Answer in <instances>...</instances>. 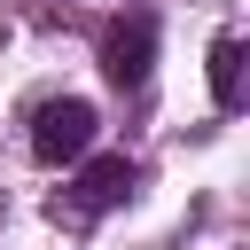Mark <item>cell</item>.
I'll return each mask as SVG.
<instances>
[{"mask_svg": "<svg viewBox=\"0 0 250 250\" xmlns=\"http://www.w3.org/2000/svg\"><path fill=\"white\" fill-rule=\"evenodd\" d=\"M133 180H141V172H133L125 156H94V164L55 195V219H62V227H94L102 211H117V203L133 195Z\"/></svg>", "mask_w": 250, "mask_h": 250, "instance_id": "cell-1", "label": "cell"}, {"mask_svg": "<svg viewBox=\"0 0 250 250\" xmlns=\"http://www.w3.org/2000/svg\"><path fill=\"white\" fill-rule=\"evenodd\" d=\"M94 102H78V94H62V102H47L39 117H31V156L39 164H78L86 148H94Z\"/></svg>", "mask_w": 250, "mask_h": 250, "instance_id": "cell-2", "label": "cell"}, {"mask_svg": "<svg viewBox=\"0 0 250 250\" xmlns=\"http://www.w3.org/2000/svg\"><path fill=\"white\" fill-rule=\"evenodd\" d=\"M148 62H156V16L133 8V16H117L102 31V70H109V86H141Z\"/></svg>", "mask_w": 250, "mask_h": 250, "instance_id": "cell-3", "label": "cell"}, {"mask_svg": "<svg viewBox=\"0 0 250 250\" xmlns=\"http://www.w3.org/2000/svg\"><path fill=\"white\" fill-rule=\"evenodd\" d=\"M242 62H250V47L234 31H219L211 39V102L219 109H242Z\"/></svg>", "mask_w": 250, "mask_h": 250, "instance_id": "cell-4", "label": "cell"}]
</instances>
